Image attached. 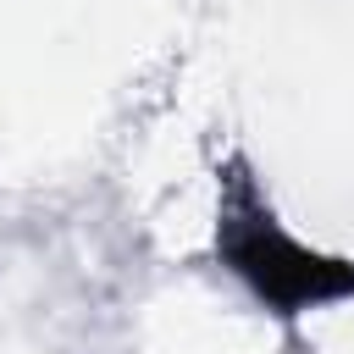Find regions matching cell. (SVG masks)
<instances>
[{
    "instance_id": "6da1fadb",
    "label": "cell",
    "mask_w": 354,
    "mask_h": 354,
    "mask_svg": "<svg viewBox=\"0 0 354 354\" xmlns=\"http://www.w3.org/2000/svg\"><path fill=\"white\" fill-rule=\"evenodd\" d=\"M221 260L277 310V315H304L315 304L332 299H354V266L337 254H315L299 238H288L271 210H260L243 188L232 194V205L221 210V232H216Z\"/></svg>"
}]
</instances>
